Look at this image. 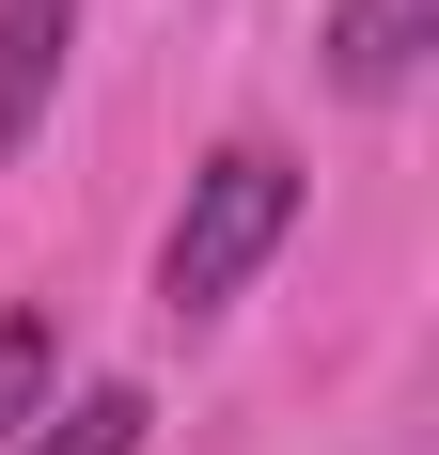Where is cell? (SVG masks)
I'll return each instance as SVG.
<instances>
[{
    "label": "cell",
    "mask_w": 439,
    "mask_h": 455,
    "mask_svg": "<svg viewBox=\"0 0 439 455\" xmlns=\"http://www.w3.org/2000/svg\"><path fill=\"white\" fill-rule=\"evenodd\" d=\"M47 377H63V346H47V315H0V455H16V424L47 409Z\"/></svg>",
    "instance_id": "5"
},
{
    "label": "cell",
    "mask_w": 439,
    "mask_h": 455,
    "mask_svg": "<svg viewBox=\"0 0 439 455\" xmlns=\"http://www.w3.org/2000/svg\"><path fill=\"white\" fill-rule=\"evenodd\" d=\"M283 235H299V157H283V141H220L204 173H188L173 235H157V315H173V330L235 315Z\"/></svg>",
    "instance_id": "1"
},
{
    "label": "cell",
    "mask_w": 439,
    "mask_h": 455,
    "mask_svg": "<svg viewBox=\"0 0 439 455\" xmlns=\"http://www.w3.org/2000/svg\"><path fill=\"white\" fill-rule=\"evenodd\" d=\"M141 424H157V393H141V377H79L63 409L16 424V455H141Z\"/></svg>",
    "instance_id": "4"
},
{
    "label": "cell",
    "mask_w": 439,
    "mask_h": 455,
    "mask_svg": "<svg viewBox=\"0 0 439 455\" xmlns=\"http://www.w3.org/2000/svg\"><path fill=\"white\" fill-rule=\"evenodd\" d=\"M424 47H439V0H330V94H361V110H393Z\"/></svg>",
    "instance_id": "2"
},
{
    "label": "cell",
    "mask_w": 439,
    "mask_h": 455,
    "mask_svg": "<svg viewBox=\"0 0 439 455\" xmlns=\"http://www.w3.org/2000/svg\"><path fill=\"white\" fill-rule=\"evenodd\" d=\"M63 47H79V0H0V157H32L47 94H63Z\"/></svg>",
    "instance_id": "3"
}]
</instances>
